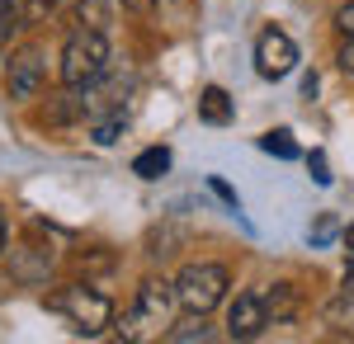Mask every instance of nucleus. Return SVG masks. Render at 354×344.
Listing matches in <instances>:
<instances>
[{
	"instance_id": "f257e3e1",
	"label": "nucleus",
	"mask_w": 354,
	"mask_h": 344,
	"mask_svg": "<svg viewBox=\"0 0 354 344\" xmlns=\"http://www.w3.org/2000/svg\"><path fill=\"white\" fill-rule=\"evenodd\" d=\"M175 307H180L175 283H165V278H147V283L137 288L133 312L118 321V335H123V340H156V335H170V325H175Z\"/></svg>"
},
{
	"instance_id": "f03ea898",
	"label": "nucleus",
	"mask_w": 354,
	"mask_h": 344,
	"mask_svg": "<svg viewBox=\"0 0 354 344\" xmlns=\"http://www.w3.org/2000/svg\"><path fill=\"white\" fill-rule=\"evenodd\" d=\"M109 33L100 28H71V38L62 43V85L66 90H90L109 71Z\"/></svg>"
},
{
	"instance_id": "7ed1b4c3",
	"label": "nucleus",
	"mask_w": 354,
	"mask_h": 344,
	"mask_svg": "<svg viewBox=\"0 0 354 344\" xmlns=\"http://www.w3.org/2000/svg\"><path fill=\"white\" fill-rule=\"evenodd\" d=\"M48 307L71 321L76 335H104V330L113 325V302L104 297V292L85 288V283H66V288H57L53 297H48Z\"/></svg>"
},
{
	"instance_id": "20e7f679",
	"label": "nucleus",
	"mask_w": 354,
	"mask_h": 344,
	"mask_svg": "<svg viewBox=\"0 0 354 344\" xmlns=\"http://www.w3.org/2000/svg\"><path fill=\"white\" fill-rule=\"evenodd\" d=\"M227 283H232V278H227V269H222V265L198 260V265H185V269H180L175 292H180V307H185V312H194V316H208L222 297H227Z\"/></svg>"
},
{
	"instance_id": "39448f33",
	"label": "nucleus",
	"mask_w": 354,
	"mask_h": 344,
	"mask_svg": "<svg viewBox=\"0 0 354 344\" xmlns=\"http://www.w3.org/2000/svg\"><path fill=\"white\" fill-rule=\"evenodd\" d=\"M43 80H48V52L38 48V43H28L19 52L5 61V95L10 99H33L38 90H43Z\"/></svg>"
},
{
	"instance_id": "423d86ee",
	"label": "nucleus",
	"mask_w": 354,
	"mask_h": 344,
	"mask_svg": "<svg viewBox=\"0 0 354 344\" xmlns=\"http://www.w3.org/2000/svg\"><path fill=\"white\" fill-rule=\"evenodd\" d=\"M293 66H298V43L288 33H279V28H265L255 38V71L265 80H283V76H293Z\"/></svg>"
},
{
	"instance_id": "0eeeda50",
	"label": "nucleus",
	"mask_w": 354,
	"mask_h": 344,
	"mask_svg": "<svg viewBox=\"0 0 354 344\" xmlns=\"http://www.w3.org/2000/svg\"><path fill=\"white\" fill-rule=\"evenodd\" d=\"M265 325H270L265 292H236V302L227 307V335L232 340H255Z\"/></svg>"
},
{
	"instance_id": "6e6552de",
	"label": "nucleus",
	"mask_w": 354,
	"mask_h": 344,
	"mask_svg": "<svg viewBox=\"0 0 354 344\" xmlns=\"http://www.w3.org/2000/svg\"><path fill=\"white\" fill-rule=\"evenodd\" d=\"M232 113H236V104H232V95H227L222 85H203V90H198V118H203V123L227 128Z\"/></svg>"
},
{
	"instance_id": "1a4fd4ad",
	"label": "nucleus",
	"mask_w": 354,
	"mask_h": 344,
	"mask_svg": "<svg viewBox=\"0 0 354 344\" xmlns=\"http://www.w3.org/2000/svg\"><path fill=\"white\" fill-rule=\"evenodd\" d=\"M265 307H270V325H288V321L298 316V307H302L298 283H274V288L265 292Z\"/></svg>"
},
{
	"instance_id": "9d476101",
	"label": "nucleus",
	"mask_w": 354,
	"mask_h": 344,
	"mask_svg": "<svg viewBox=\"0 0 354 344\" xmlns=\"http://www.w3.org/2000/svg\"><path fill=\"white\" fill-rule=\"evenodd\" d=\"M109 19H113L109 0H81V5H76V28H100V33H109Z\"/></svg>"
},
{
	"instance_id": "9b49d317",
	"label": "nucleus",
	"mask_w": 354,
	"mask_h": 344,
	"mask_svg": "<svg viewBox=\"0 0 354 344\" xmlns=\"http://www.w3.org/2000/svg\"><path fill=\"white\" fill-rule=\"evenodd\" d=\"M165 170H170V151H165V146H147V151L133 160V175H137V180H161Z\"/></svg>"
},
{
	"instance_id": "f8f14e48",
	"label": "nucleus",
	"mask_w": 354,
	"mask_h": 344,
	"mask_svg": "<svg viewBox=\"0 0 354 344\" xmlns=\"http://www.w3.org/2000/svg\"><path fill=\"white\" fill-rule=\"evenodd\" d=\"M10 5H15V24L19 28H38L57 10V0H10Z\"/></svg>"
},
{
	"instance_id": "ddd939ff",
	"label": "nucleus",
	"mask_w": 354,
	"mask_h": 344,
	"mask_svg": "<svg viewBox=\"0 0 354 344\" xmlns=\"http://www.w3.org/2000/svg\"><path fill=\"white\" fill-rule=\"evenodd\" d=\"M85 113V99H81V90H71V95H57L53 104H48V123H71V118H81Z\"/></svg>"
},
{
	"instance_id": "4468645a",
	"label": "nucleus",
	"mask_w": 354,
	"mask_h": 344,
	"mask_svg": "<svg viewBox=\"0 0 354 344\" xmlns=\"http://www.w3.org/2000/svg\"><path fill=\"white\" fill-rule=\"evenodd\" d=\"M260 146H265L270 156H279V160H298V146H293V133H288V128L265 133V137H260Z\"/></svg>"
},
{
	"instance_id": "2eb2a0df",
	"label": "nucleus",
	"mask_w": 354,
	"mask_h": 344,
	"mask_svg": "<svg viewBox=\"0 0 354 344\" xmlns=\"http://www.w3.org/2000/svg\"><path fill=\"white\" fill-rule=\"evenodd\" d=\"M208 335H213V330H208V321H203V316H194V312H189V321H185L180 330H170L165 340H175V344H189V340H208Z\"/></svg>"
},
{
	"instance_id": "dca6fc26",
	"label": "nucleus",
	"mask_w": 354,
	"mask_h": 344,
	"mask_svg": "<svg viewBox=\"0 0 354 344\" xmlns=\"http://www.w3.org/2000/svg\"><path fill=\"white\" fill-rule=\"evenodd\" d=\"M10 28H19V24H15V5L0 0V52H5V43H10Z\"/></svg>"
},
{
	"instance_id": "f3484780",
	"label": "nucleus",
	"mask_w": 354,
	"mask_h": 344,
	"mask_svg": "<svg viewBox=\"0 0 354 344\" xmlns=\"http://www.w3.org/2000/svg\"><path fill=\"white\" fill-rule=\"evenodd\" d=\"M335 28H340L345 38H354V0H345V5L335 10Z\"/></svg>"
},
{
	"instance_id": "a211bd4d",
	"label": "nucleus",
	"mask_w": 354,
	"mask_h": 344,
	"mask_svg": "<svg viewBox=\"0 0 354 344\" xmlns=\"http://www.w3.org/2000/svg\"><path fill=\"white\" fill-rule=\"evenodd\" d=\"M330 236H335V222H330V217H322V222H317V227L307 231V240H312V245H326Z\"/></svg>"
},
{
	"instance_id": "6ab92c4d",
	"label": "nucleus",
	"mask_w": 354,
	"mask_h": 344,
	"mask_svg": "<svg viewBox=\"0 0 354 344\" xmlns=\"http://www.w3.org/2000/svg\"><path fill=\"white\" fill-rule=\"evenodd\" d=\"M335 61H340V71L354 80V38H345V48H340V57H335Z\"/></svg>"
},
{
	"instance_id": "aec40b11",
	"label": "nucleus",
	"mask_w": 354,
	"mask_h": 344,
	"mask_svg": "<svg viewBox=\"0 0 354 344\" xmlns=\"http://www.w3.org/2000/svg\"><path fill=\"white\" fill-rule=\"evenodd\" d=\"M208 189L218 193V198H222V203H227V208H236V193H232V189L222 184V180H208Z\"/></svg>"
},
{
	"instance_id": "412c9836",
	"label": "nucleus",
	"mask_w": 354,
	"mask_h": 344,
	"mask_svg": "<svg viewBox=\"0 0 354 344\" xmlns=\"http://www.w3.org/2000/svg\"><path fill=\"white\" fill-rule=\"evenodd\" d=\"M312 180H317V184H330V175H326V160H322V156H312Z\"/></svg>"
},
{
	"instance_id": "4be33fe9",
	"label": "nucleus",
	"mask_w": 354,
	"mask_h": 344,
	"mask_svg": "<svg viewBox=\"0 0 354 344\" xmlns=\"http://www.w3.org/2000/svg\"><path fill=\"white\" fill-rule=\"evenodd\" d=\"M345 297H354V255L345 260Z\"/></svg>"
},
{
	"instance_id": "5701e85b",
	"label": "nucleus",
	"mask_w": 354,
	"mask_h": 344,
	"mask_svg": "<svg viewBox=\"0 0 354 344\" xmlns=\"http://www.w3.org/2000/svg\"><path fill=\"white\" fill-rule=\"evenodd\" d=\"M123 5H128V10H151L156 0H123Z\"/></svg>"
},
{
	"instance_id": "b1692460",
	"label": "nucleus",
	"mask_w": 354,
	"mask_h": 344,
	"mask_svg": "<svg viewBox=\"0 0 354 344\" xmlns=\"http://www.w3.org/2000/svg\"><path fill=\"white\" fill-rule=\"evenodd\" d=\"M340 240H345V250H350V255H354V222H350V227H345V236H340Z\"/></svg>"
},
{
	"instance_id": "393cba45",
	"label": "nucleus",
	"mask_w": 354,
	"mask_h": 344,
	"mask_svg": "<svg viewBox=\"0 0 354 344\" xmlns=\"http://www.w3.org/2000/svg\"><path fill=\"white\" fill-rule=\"evenodd\" d=\"M5 236H10V227H5V212H0V250H5Z\"/></svg>"
}]
</instances>
